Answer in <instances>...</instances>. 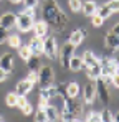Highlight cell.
<instances>
[{
    "instance_id": "obj_1",
    "label": "cell",
    "mask_w": 119,
    "mask_h": 122,
    "mask_svg": "<svg viewBox=\"0 0 119 122\" xmlns=\"http://www.w3.org/2000/svg\"><path fill=\"white\" fill-rule=\"evenodd\" d=\"M41 17H43V20L48 23V26H51L56 33L65 31V28H66V25H68V17L61 12L60 5L55 0H46V2L43 3Z\"/></svg>"
},
{
    "instance_id": "obj_2",
    "label": "cell",
    "mask_w": 119,
    "mask_h": 122,
    "mask_svg": "<svg viewBox=\"0 0 119 122\" xmlns=\"http://www.w3.org/2000/svg\"><path fill=\"white\" fill-rule=\"evenodd\" d=\"M79 114H83V104L76 101V97H65L61 102V109H60V119L65 122H73L78 121Z\"/></svg>"
},
{
    "instance_id": "obj_3",
    "label": "cell",
    "mask_w": 119,
    "mask_h": 122,
    "mask_svg": "<svg viewBox=\"0 0 119 122\" xmlns=\"http://www.w3.org/2000/svg\"><path fill=\"white\" fill-rule=\"evenodd\" d=\"M58 41L55 36H45L43 38V55L50 60H55L58 56Z\"/></svg>"
},
{
    "instance_id": "obj_4",
    "label": "cell",
    "mask_w": 119,
    "mask_h": 122,
    "mask_svg": "<svg viewBox=\"0 0 119 122\" xmlns=\"http://www.w3.org/2000/svg\"><path fill=\"white\" fill-rule=\"evenodd\" d=\"M33 23H35V17H30L27 13H18L17 15V20H15V26L20 33H27L33 28Z\"/></svg>"
},
{
    "instance_id": "obj_5",
    "label": "cell",
    "mask_w": 119,
    "mask_h": 122,
    "mask_svg": "<svg viewBox=\"0 0 119 122\" xmlns=\"http://www.w3.org/2000/svg\"><path fill=\"white\" fill-rule=\"evenodd\" d=\"M75 45H71L70 41H66L61 48L58 50V56H60V63H61V66L63 68H68V63L71 60V56L75 55Z\"/></svg>"
},
{
    "instance_id": "obj_6",
    "label": "cell",
    "mask_w": 119,
    "mask_h": 122,
    "mask_svg": "<svg viewBox=\"0 0 119 122\" xmlns=\"http://www.w3.org/2000/svg\"><path fill=\"white\" fill-rule=\"evenodd\" d=\"M55 81V73L51 69V66H41L38 69V84L40 87H45V86H50Z\"/></svg>"
},
{
    "instance_id": "obj_7",
    "label": "cell",
    "mask_w": 119,
    "mask_h": 122,
    "mask_svg": "<svg viewBox=\"0 0 119 122\" xmlns=\"http://www.w3.org/2000/svg\"><path fill=\"white\" fill-rule=\"evenodd\" d=\"M94 82H96V96L99 97V101L103 102V104H108V102H109V99H111L109 91H108V82L104 81L103 78L94 79Z\"/></svg>"
},
{
    "instance_id": "obj_8",
    "label": "cell",
    "mask_w": 119,
    "mask_h": 122,
    "mask_svg": "<svg viewBox=\"0 0 119 122\" xmlns=\"http://www.w3.org/2000/svg\"><path fill=\"white\" fill-rule=\"evenodd\" d=\"M104 48H106V53L111 51V53H116V50L119 48V35L109 31L106 33V38H104Z\"/></svg>"
},
{
    "instance_id": "obj_9",
    "label": "cell",
    "mask_w": 119,
    "mask_h": 122,
    "mask_svg": "<svg viewBox=\"0 0 119 122\" xmlns=\"http://www.w3.org/2000/svg\"><path fill=\"white\" fill-rule=\"evenodd\" d=\"M83 99L86 104H93L96 99V82L91 79V82H88L83 89Z\"/></svg>"
},
{
    "instance_id": "obj_10",
    "label": "cell",
    "mask_w": 119,
    "mask_h": 122,
    "mask_svg": "<svg viewBox=\"0 0 119 122\" xmlns=\"http://www.w3.org/2000/svg\"><path fill=\"white\" fill-rule=\"evenodd\" d=\"M15 20H17V15L12 12H7L0 17V26H3L5 30H10L15 26Z\"/></svg>"
},
{
    "instance_id": "obj_11",
    "label": "cell",
    "mask_w": 119,
    "mask_h": 122,
    "mask_svg": "<svg viewBox=\"0 0 119 122\" xmlns=\"http://www.w3.org/2000/svg\"><path fill=\"white\" fill-rule=\"evenodd\" d=\"M28 46H30V50H32V53L35 56L43 55V38L41 36H33L30 40V43H28Z\"/></svg>"
},
{
    "instance_id": "obj_12",
    "label": "cell",
    "mask_w": 119,
    "mask_h": 122,
    "mask_svg": "<svg viewBox=\"0 0 119 122\" xmlns=\"http://www.w3.org/2000/svg\"><path fill=\"white\" fill-rule=\"evenodd\" d=\"M33 33H35V36H41V38H45L46 35H48V23L43 20H38V21H35L33 23Z\"/></svg>"
},
{
    "instance_id": "obj_13",
    "label": "cell",
    "mask_w": 119,
    "mask_h": 122,
    "mask_svg": "<svg viewBox=\"0 0 119 122\" xmlns=\"http://www.w3.org/2000/svg\"><path fill=\"white\" fill-rule=\"evenodd\" d=\"M33 82L28 81V79H23V81H20L18 84H17V87H15V94L17 96H27L32 89H33Z\"/></svg>"
},
{
    "instance_id": "obj_14",
    "label": "cell",
    "mask_w": 119,
    "mask_h": 122,
    "mask_svg": "<svg viewBox=\"0 0 119 122\" xmlns=\"http://www.w3.org/2000/svg\"><path fill=\"white\" fill-rule=\"evenodd\" d=\"M43 111H45V116H46V121L48 122H56L60 119V109L56 106H51V104L48 102V106H46Z\"/></svg>"
},
{
    "instance_id": "obj_15",
    "label": "cell",
    "mask_w": 119,
    "mask_h": 122,
    "mask_svg": "<svg viewBox=\"0 0 119 122\" xmlns=\"http://www.w3.org/2000/svg\"><path fill=\"white\" fill-rule=\"evenodd\" d=\"M0 68L5 69L7 73H10L13 69V56H12V53H3L0 56Z\"/></svg>"
},
{
    "instance_id": "obj_16",
    "label": "cell",
    "mask_w": 119,
    "mask_h": 122,
    "mask_svg": "<svg viewBox=\"0 0 119 122\" xmlns=\"http://www.w3.org/2000/svg\"><path fill=\"white\" fill-rule=\"evenodd\" d=\"M84 36H86V30H75V31H71L68 41H70L71 45L78 46V45H81V41L84 40Z\"/></svg>"
},
{
    "instance_id": "obj_17",
    "label": "cell",
    "mask_w": 119,
    "mask_h": 122,
    "mask_svg": "<svg viewBox=\"0 0 119 122\" xmlns=\"http://www.w3.org/2000/svg\"><path fill=\"white\" fill-rule=\"evenodd\" d=\"M88 69V78L89 79H98V78H101V63H94V64H91V66H88L86 68Z\"/></svg>"
},
{
    "instance_id": "obj_18",
    "label": "cell",
    "mask_w": 119,
    "mask_h": 122,
    "mask_svg": "<svg viewBox=\"0 0 119 122\" xmlns=\"http://www.w3.org/2000/svg\"><path fill=\"white\" fill-rule=\"evenodd\" d=\"M96 8H98V5H96V2H93V0H88V2H84V3L81 5V10H83L84 15H88V17L94 15V13H96Z\"/></svg>"
},
{
    "instance_id": "obj_19",
    "label": "cell",
    "mask_w": 119,
    "mask_h": 122,
    "mask_svg": "<svg viewBox=\"0 0 119 122\" xmlns=\"http://www.w3.org/2000/svg\"><path fill=\"white\" fill-rule=\"evenodd\" d=\"M79 91H81V89H79L78 82H75V81L66 82V96H68V97H78Z\"/></svg>"
},
{
    "instance_id": "obj_20",
    "label": "cell",
    "mask_w": 119,
    "mask_h": 122,
    "mask_svg": "<svg viewBox=\"0 0 119 122\" xmlns=\"http://www.w3.org/2000/svg\"><path fill=\"white\" fill-rule=\"evenodd\" d=\"M68 68L71 69V71H79L81 68H84V64H83V60H81V56H71V60L68 63Z\"/></svg>"
},
{
    "instance_id": "obj_21",
    "label": "cell",
    "mask_w": 119,
    "mask_h": 122,
    "mask_svg": "<svg viewBox=\"0 0 119 122\" xmlns=\"http://www.w3.org/2000/svg\"><path fill=\"white\" fill-rule=\"evenodd\" d=\"M81 60H83V64H84L86 68H88V66H91V64H94V63H98V61H99L98 58L94 56V53H93V51H89V50L83 53V58H81Z\"/></svg>"
},
{
    "instance_id": "obj_22",
    "label": "cell",
    "mask_w": 119,
    "mask_h": 122,
    "mask_svg": "<svg viewBox=\"0 0 119 122\" xmlns=\"http://www.w3.org/2000/svg\"><path fill=\"white\" fill-rule=\"evenodd\" d=\"M18 55H20V58H22L23 61H28L33 53H32V50H30L28 45H20L18 46Z\"/></svg>"
},
{
    "instance_id": "obj_23",
    "label": "cell",
    "mask_w": 119,
    "mask_h": 122,
    "mask_svg": "<svg viewBox=\"0 0 119 122\" xmlns=\"http://www.w3.org/2000/svg\"><path fill=\"white\" fill-rule=\"evenodd\" d=\"M96 13H98L99 17L103 18V20H106V18H109V17L113 15V12L109 10V7H108L106 3H104V5H101V7H98V8H96Z\"/></svg>"
},
{
    "instance_id": "obj_24",
    "label": "cell",
    "mask_w": 119,
    "mask_h": 122,
    "mask_svg": "<svg viewBox=\"0 0 119 122\" xmlns=\"http://www.w3.org/2000/svg\"><path fill=\"white\" fill-rule=\"evenodd\" d=\"M25 63L28 64V69H30V71H38V69H40L38 56H35V55H32V56H30V60L25 61Z\"/></svg>"
},
{
    "instance_id": "obj_25",
    "label": "cell",
    "mask_w": 119,
    "mask_h": 122,
    "mask_svg": "<svg viewBox=\"0 0 119 122\" xmlns=\"http://www.w3.org/2000/svg\"><path fill=\"white\" fill-rule=\"evenodd\" d=\"M7 43L10 48H18L22 45V40H20V35H8L7 36Z\"/></svg>"
},
{
    "instance_id": "obj_26",
    "label": "cell",
    "mask_w": 119,
    "mask_h": 122,
    "mask_svg": "<svg viewBox=\"0 0 119 122\" xmlns=\"http://www.w3.org/2000/svg\"><path fill=\"white\" fill-rule=\"evenodd\" d=\"M99 117H101V122H111V121H118V117L113 116V112L109 109H104L103 112H99Z\"/></svg>"
},
{
    "instance_id": "obj_27",
    "label": "cell",
    "mask_w": 119,
    "mask_h": 122,
    "mask_svg": "<svg viewBox=\"0 0 119 122\" xmlns=\"http://www.w3.org/2000/svg\"><path fill=\"white\" fill-rule=\"evenodd\" d=\"M55 87H56V94L65 99L66 97V82H58V84H55Z\"/></svg>"
},
{
    "instance_id": "obj_28",
    "label": "cell",
    "mask_w": 119,
    "mask_h": 122,
    "mask_svg": "<svg viewBox=\"0 0 119 122\" xmlns=\"http://www.w3.org/2000/svg\"><path fill=\"white\" fill-rule=\"evenodd\" d=\"M5 101H7V106H8V107H15V104H17V94H15V92L7 94Z\"/></svg>"
},
{
    "instance_id": "obj_29",
    "label": "cell",
    "mask_w": 119,
    "mask_h": 122,
    "mask_svg": "<svg viewBox=\"0 0 119 122\" xmlns=\"http://www.w3.org/2000/svg\"><path fill=\"white\" fill-rule=\"evenodd\" d=\"M86 121H88V122H99V121H101V117H99V112H96V111H91V112H88V116H86Z\"/></svg>"
},
{
    "instance_id": "obj_30",
    "label": "cell",
    "mask_w": 119,
    "mask_h": 122,
    "mask_svg": "<svg viewBox=\"0 0 119 122\" xmlns=\"http://www.w3.org/2000/svg\"><path fill=\"white\" fill-rule=\"evenodd\" d=\"M20 111H22V114H23V116H32V114H33V106H32L30 102H27L25 106H22V107H20Z\"/></svg>"
},
{
    "instance_id": "obj_31",
    "label": "cell",
    "mask_w": 119,
    "mask_h": 122,
    "mask_svg": "<svg viewBox=\"0 0 119 122\" xmlns=\"http://www.w3.org/2000/svg\"><path fill=\"white\" fill-rule=\"evenodd\" d=\"M68 7L73 12H79L81 10V0H68Z\"/></svg>"
},
{
    "instance_id": "obj_32",
    "label": "cell",
    "mask_w": 119,
    "mask_h": 122,
    "mask_svg": "<svg viewBox=\"0 0 119 122\" xmlns=\"http://www.w3.org/2000/svg\"><path fill=\"white\" fill-rule=\"evenodd\" d=\"M106 5L109 7V10H111L113 13H116V12L119 10V0H109Z\"/></svg>"
},
{
    "instance_id": "obj_33",
    "label": "cell",
    "mask_w": 119,
    "mask_h": 122,
    "mask_svg": "<svg viewBox=\"0 0 119 122\" xmlns=\"http://www.w3.org/2000/svg\"><path fill=\"white\" fill-rule=\"evenodd\" d=\"M91 17H93V18H91V23H93V26H96V28H98V26H101V25H103V18H101V17H99L98 13H94V15H91Z\"/></svg>"
},
{
    "instance_id": "obj_34",
    "label": "cell",
    "mask_w": 119,
    "mask_h": 122,
    "mask_svg": "<svg viewBox=\"0 0 119 122\" xmlns=\"http://www.w3.org/2000/svg\"><path fill=\"white\" fill-rule=\"evenodd\" d=\"M35 121L37 122H46V116H45V111L38 109V112L35 114Z\"/></svg>"
},
{
    "instance_id": "obj_35",
    "label": "cell",
    "mask_w": 119,
    "mask_h": 122,
    "mask_svg": "<svg viewBox=\"0 0 119 122\" xmlns=\"http://www.w3.org/2000/svg\"><path fill=\"white\" fill-rule=\"evenodd\" d=\"M27 79L32 81L33 84H38V71H30V74H28Z\"/></svg>"
},
{
    "instance_id": "obj_36",
    "label": "cell",
    "mask_w": 119,
    "mask_h": 122,
    "mask_svg": "<svg viewBox=\"0 0 119 122\" xmlns=\"http://www.w3.org/2000/svg\"><path fill=\"white\" fill-rule=\"evenodd\" d=\"M7 36H8V30H5L3 26H0V45L7 41Z\"/></svg>"
},
{
    "instance_id": "obj_37",
    "label": "cell",
    "mask_w": 119,
    "mask_h": 122,
    "mask_svg": "<svg viewBox=\"0 0 119 122\" xmlns=\"http://www.w3.org/2000/svg\"><path fill=\"white\" fill-rule=\"evenodd\" d=\"M109 82L114 86V87H119V74L116 73V74H113L111 78H109Z\"/></svg>"
},
{
    "instance_id": "obj_38",
    "label": "cell",
    "mask_w": 119,
    "mask_h": 122,
    "mask_svg": "<svg viewBox=\"0 0 119 122\" xmlns=\"http://www.w3.org/2000/svg\"><path fill=\"white\" fill-rule=\"evenodd\" d=\"M27 96H17V104H15V106H17V107H22V106H25V104H27Z\"/></svg>"
},
{
    "instance_id": "obj_39",
    "label": "cell",
    "mask_w": 119,
    "mask_h": 122,
    "mask_svg": "<svg viewBox=\"0 0 119 122\" xmlns=\"http://www.w3.org/2000/svg\"><path fill=\"white\" fill-rule=\"evenodd\" d=\"M40 0H23V3H25V7H30V8H35L37 5H38Z\"/></svg>"
},
{
    "instance_id": "obj_40",
    "label": "cell",
    "mask_w": 119,
    "mask_h": 122,
    "mask_svg": "<svg viewBox=\"0 0 119 122\" xmlns=\"http://www.w3.org/2000/svg\"><path fill=\"white\" fill-rule=\"evenodd\" d=\"M48 99H45V97H40V101H38V109H45L46 106H48Z\"/></svg>"
},
{
    "instance_id": "obj_41",
    "label": "cell",
    "mask_w": 119,
    "mask_h": 122,
    "mask_svg": "<svg viewBox=\"0 0 119 122\" xmlns=\"http://www.w3.org/2000/svg\"><path fill=\"white\" fill-rule=\"evenodd\" d=\"M7 76H8V73H7L5 69H2V68H0V82L5 81V79H7Z\"/></svg>"
},
{
    "instance_id": "obj_42",
    "label": "cell",
    "mask_w": 119,
    "mask_h": 122,
    "mask_svg": "<svg viewBox=\"0 0 119 122\" xmlns=\"http://www.w3.org/2000/svg\"><path fill=\"white\" fill-rule=\"evenodd\" d=\"M111 31H113V33H116V35H119V25H118V23L113 26V30H111Z\"/></svg>"
},
{
    "instance_id": "obj_43",
    "label": "cell",
    "mask_w": 119,
    "mask_h": 122,
    "mask_svg": "<svg viewBox=\"0 0 119 122\" xmlns=\"http://www.w3.org/2000/svg\"><path fill=\"white\" fill-rule=\"evenodd\" d=\"M12 3H20V2H23V0H10Z\"/></svg>"
},
{
    "instance_id": "obj_44",
    "label": "cell",
    "mask_w": 119,
    "mask_h": 122,
    "mask_svg": "<svg viewBox=\"0 0 119 122\" xmlns=\"http://www.w3.org/2000/svg\"><path fill=\"white\" fill-rule=\"evenodd\" d=\"M3 121H5V119H3V116L0 114V122H3Z\"/></svg>"
},
{
    "instance_id": "obj_45",
    "label": "cell",
    "mask_w": 119,
    "mask_h": 122,
    "mask_svg": "<svg viewBox=\"0 0 119 122\" xmlns=\"http://www.w3.org/2000/svg\"><path fill=\"white\" fill-rule=\"evenodd\" d=\"M0 2H2V0H0Z\"/></svg>"
}]
</instances>
